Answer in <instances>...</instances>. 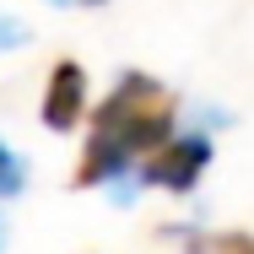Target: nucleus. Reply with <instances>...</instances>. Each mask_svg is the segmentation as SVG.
I'll use <instances>...</instances> for the list:
<instances>
[{"instance_id":"obj_4","label":"nucleus","mask_w":254,"mask_h":254,"mask_svg":"<svg viewBox=\"0 0 254 254\" xmlns=\"http://www.w3.org/2000/svg\"><path fill=\"white\" fill-rule=\"evenodd\" d=\"M184 254H254V233L244 227H216V233H179Z\"/></svg>"},{"instance_id":"obj_6","label":"nucleus","mask_w":254,"mask_h":254,"mask_svg":"<svg viewBox=\"0 0 254 254\" xmlns=\"http://www.w3.org/2000/svg\"><path fill=\"white\" fill-rule=\"evenodd\" d=\"M33 33H27V22H16V16H0V49H22Z\"/></svg>"},{"instance_id":"obj_5","label":"nucleus","mask_w":254,"mask_h":254,"mask_svg":"<svg viewBox=\"0 0 254 254\" xmlns=\"http://www.w3.org/2000/svg\"><path fill=\"white\" fill-rule=\"evenodd\" d=\"M22 184H27V162H22V157H16L5 141H0V200L22 195Z\"/></svg>"},{"instance_id":"obj_3","label":"nucleus","mask_w":254,"mask_h":254,"mask_svg":"<svg viewBox=\"0 0 254 254\" xmlns=\"http://www.w3.org/2000/svg\"><path fill=\"white\" fill-rule=\"evenodd\" d=\"M87 114V70L76 60H60L44 87V125L49 130H76V119Z\"/></svg>"},{"instance_id":"obj_1","label":"nucleus","mask_w":254,"mask_h":254,"mask_svg":"<svg viewBox=\"0 0 254 254\" xmlns=\"http://www.w3.org/2000/svg\"><path fill=\"white\" fill-rule=\"evenodd\" d=\"M173 114H179V103L162 81H152L146 70H125L119 87L92 114L87 146H81V162H76V190H98L108 179H125L130 162H146L157 146H168L173 141Z\"/></svg>"},{"instance_id":"obj_2","label":"nucleus","mask_w":254,"mask_h":254,"mask_svg":"<svg viewBox=\"0 0 254 254\" xmlns=\"http://www.w3.org/2000/svg\"><path fill=\"white\" fill-rule=\"evenodd\" d=\"M211 168V141L205 135H173L168 146H157L141 162V179L157 190H173V195H190L200 184V173Z\"/></svg>"},{"instance_id":"obj_7","label":"nucleus","mask_w":254,"mask_h":254,"mask_svg":"<svg viewBox=\"0 0 254 254\" xmlns=\"http://www.w3.org/2000/svg\"><path fill=\"white\" fill-rule=\"evenodd\" d=\"M0 244H5V233H0Z\"/></svg>"}]
</instances>
